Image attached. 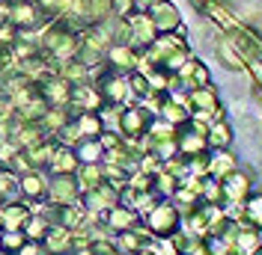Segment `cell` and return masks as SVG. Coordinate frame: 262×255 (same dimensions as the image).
Listing matches in <instances>:
<instances>
[{
	"mask_svg": "<svg viewBox=\"0 0 262 255\" xmlns=\"http://www.w3.org/2000/svg\"><path fill=\"white\" fill-rule=\"evenodd\" d=\"M179 223H182L179 208H173L170 202H155L146 211V228L155 238H173L179 232Z\"/></svg>",
	"mask_w": 262,
	"mask_h": 255,
	"instance_id": "cell-1",
	"label": "cell"
},
{
	"mask_svg": "<svg viewBox=\"0 0 262 255\" xmlns=\"http://www.w3.org/2000/svg\"><path fill=\"white\" fill-rule=\"evenodd\" d=\"M81 196V184L78 175H54L48 181V199L51 205H69V202H78Z\"/></svg>",
	"mask_w": 262,
	"mask_h": 255,
	"instance_id": "cell-2",
	"label": "cell"
},
{
	"mask_svg": "<svg viewBox=\"0 0 262 255\" xmlns=\"http://www.w3.org/2000/svg\"><path fill=\"white\" fill-rule=\"evenodd\" d=\"M33 208L24 199H12V202H3L0 205V232H21L27 220H30Z\"/></svg>",
	"mask_w": 262,
	"mask_h": 255,
	"instance_id": "cell-3",
	"label": "cell"
},
{
	"mask_svg": "<svg viewBox=\"0 0 262 255\" xmlns=\"http://www.w3.org/2000/svg\"><path fill=\"white\" fill-rule=\"evenodd\" d=\"M137 225H140V214L128 205H114V208L104 211V228L114 232V235L128 232V228H137Z\"/></svg>",
	"mask_w": 262,
	"mask_h": 255,
	"instance_id": "cell-4",
	"label": "cell"
},
{
	"mask_svg": "<svg viewBox=\"0 0 262 255\" xmlns=\"http://www.w3.org/2000/svg\"><path fill=\"white\" fill-rule=\"evenodd\" d=\"M83 196V208L86 211H107V208L119 205V190H116L114 184H98V187H93V190L81 193Z\"/></svg>",
	"mask_w": 262,
	"mask_h": 255,
	"instance_id": "cell-5",
	"label": "cell"
},
{
	"mask_svg": "<svg viewBox=\"0 0 262 255\" xmlns=\"http://www.w3.org/2000/svg\"><path fill=\"white\" fill-rule=\"evenodd\" d=\"M42 246H45L48 255L75 252V232H72V228H63V225H51L45 240H42Z\"/></svg>",
	"mask_w": 262,
	"mask_h": 255,
	"instance_id": "cell-6",
	"label": "cell"
},
{
	"mask_svg": "<svg viewBox=\"0 0 262 255\" xmlns=\"http://www.w3.org/2000/svg\"><path fill=\"white\" fill-rule=\"evenodd\" d=\"M18 187H21V199H24V202H39V199L48 196V181L39 175L36 169L18 175Z\"/></svg>",
	"mask_w": 262,
	"mask_h": 255,
	"instance_id": "cell-7",
	"label": "cell"
},
{
	"mask_svg": "<svg viewBox=\"0 0 262 255\" xmlns=\"http://www.w3.org/2000/svg\"><path fill=\"white\" fill-rule=\"evenodd\" d=\"M48 166L54 169V175H75L81 169V160L75 155V148H57Z\"/></svg>",
	"mask_w": 262,
	"mask_h": 255,
	"instance_id": "cell-8",
	"label": "cell"
},
{
	"mask_svg": "<svg viewBox=\"0 0 262 255\" xmlns=\"http://www.w3.org/2000/svg\"><path fill=\"white\" fill-rule=\"evenodd\" d=\"M78 184H81V193L104 184V169L98 163H83V169H78Z\"/></svg>",
	"mask_w": 262,
	"mask_h": 255,
	"instance_id": "cell-9",
	"label": "cell"
},
{
	"mask_svg": "<svg viewBox=\"0 0 262 255\" xmlns=\"http://www.w3.org/2000/svg\"><path fill=\"white\" fill-rule=\"evenodd\" d=\"M48 228H51L48 217H45L42 211H33V214H30V220H27V225H24L21 232L27 235V240H45Z\"/></svg>",
	"mask_w": 262,
	"mask_h": 255,
	"instance_id": "cell-10",
	"label": "cell"
},
{
	"mask_svg": "<svg viewBox=\"0 0 262 255\" xmlns=\"http://www.w3.org/2000/svg\"><path fill=\"white\" fill-rule=\"evenodd\" d=\"M245 223L253 228H262V196H253L245 205Z\"/></svg>",
	"mask_w": 262,
	"mask_h": 255,
	"instance_id": "cell-11",
	"label": "cell"
},
{
	"mask_svg": "<svg viewBox=\"0 0 262 255\" xmlns=\"http://www.w3.org/2000/svg\"><path fill=\"white\" fill-rule=\"evenodd\" d=\"M24 243H27V235H24V232H0V249L18 252Z\"/></svg>",
	"mask_w": 262,
	"mask_h": 255,
	"instance_id": "cell-12",
	"label": "cell"
},
{
	"mask_svg": "<svg viewBox=\"0 0 262 255\" xmlns=\"http://www.w3.org/2000/svg\"><path fill=\"white\" fill-rule=\"evenodd\" d=\"M209 140H212V145H229V140H232V137H229V128L227 125L212 128V137H209Z\"/></svg>",
	"mask_w": 262,
	"mask_h": 255,
	"instance_id": "cell-13",
	"label": "cell"
},
{
	"mask_svg": "<svg viewBox=\"0 0 262 255\" xmlns=\"http://www.w3.org/2000/svg\"><path fill=\"white\" fill-rule=\"evenodd\" d=\"M18 255H48L45 252V246H42V240H27L21 249H18Z\"/></svg>",
	"mask_w": 262,
	"mask_h": 255,
	"instance_id": "cell-14",
	"label": "cell"
},
{
	"mask_svg": "<svg viewBox=\"0 0 262 255\" xmlns=\"http://www.w3.org/2000/svg\"><path fill=\"white\" fill-rule=\"evenodd\" d=\"M134 255H158V249H155V246H149V243H146V246H140V249H137Z\"/></svg>",
	"mask_w": 262,
	"mask_h": 255,
	"instance_id": "cell-15",
	"label": "cell"
},
{
	"mask_svg": "<svg viewBox=\"0 0 262 255\" xmlns=\"http://www.w3.org/2000/svg\"><path fill=\"white\" fill-rule=\"evenodd\" d=\"M0 255H18V252H9V249H0Z\"/></svg>",
	"mask_w": 262,
	"mask_h": 255,
	"instance_id": "cell-16",
	"label": "cell"
},
{
	"mask_svg": "<svg viewBox=\"0 0 262 255\" xmlns=\"http://www.w3.org/2000/svg\"><path fill=\"white\" fill-rule=\"evenodd\" d=\"M107 255H122V252H116V249H114V252H107Z\"/></svg>",
	"mask_w": 262,
	"mask_h": 255,
	"instance_id": "cell-17",
	"label": "cell"
},
{
	"mask_svg": "<svg viewBox=\"0 0 262 255\" xmlns=\"http://www.w3.org/2000/svg\"><path fill=\"white\" fill-rule=\"evenodd\" d=\"M66 255H75V252H66Z\"/></svg>",
	"mask_w": 262,
	"mask_h": 255,
	"instance_id": "cell-18",
	"label": "cell"
},
{
	"mask_svg": "<svg viewBox=\"0 0 262 255\" xmlns=\"http://www.w3.org/2000/svg\"><path fill=\"white\" fill-rule=\"evenodd\" d=\"M259 235H262V232H259Z\"/></svg>",
	"mask_w": 262,
	"mask_h": 255,
	"instance_id": "cell-19",
	"label": "cell"
}]
</instances>
